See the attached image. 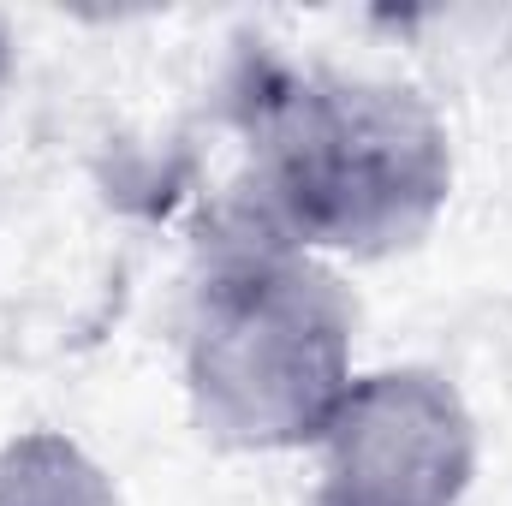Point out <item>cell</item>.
Listing matches in <instances>:
<instances>
[{"label": "cell", "instance_id": "cell-1", "mask_svg": "<svg viewBox=\"0 0 512 506\" xmlns=\"http://www.w3.org/2000/svg\"><path fill=\"white\" fill-rule=\"evenodd\" d=\"M245 131V221L310 256H393L447 209V126L405 84L358 72H268L251 90Z\"/></svg>", "mask_w": 512, "mask_h": 506}, {"label": "cell", "instance_id": "cell-2", "mask_svg": "<svg viewBox=\"0 0 512 506\" xmlns=\"http://www.w3.org/2000/svg\"><path fill=\"white\" fill-rule=\"evenodd\" d=\"M358 304L334 268L239 215L185 316V387L203 435L286 453L322 441L352 393Z\"/></svg>", "mask_w": 512, "mask_h": 506}, {"label": "cell", "instance_id": "cell-3", "mask_svg": "<svg viewBox=\"0 0 512 506\" xmlns=\"http://www.w3.org/2000/svg\"><path fill=\"white\" fill-rule=\"evenodd\" d=\"M316 447V506H459L477 471V423L435 370L352 381Z\"/></svg>", "mask_w": 512, "mask_h": 506}, {"label": "cell", "instance_id": "cell-4", "mask_svg": "<svg viewBox=\"0 0 512 506\" xmlns=\"http://www.w3.org/2000/svg\"><path fill=\"white\" fill-rule=\"evenodd\" d=\"M0 506H126L114 477L66 435L30 429L0 441Z\"/></svg>", "mask_w": 512, "mask_h": 506}, {"label": "cell", "instance_id": "cell-5", "mask_svg": "<svg viewBox=\"0 0 512 506\" xmlns=\"http://www.w3.org/2000/svg\"><path fill=\"white\" fill-rule=\"evenodd\" d=\"M6 72H12V48H6V30H0V84H6Z\"/></svg>", "mask_w": 512, "mask_h": 506}]
</instances>
